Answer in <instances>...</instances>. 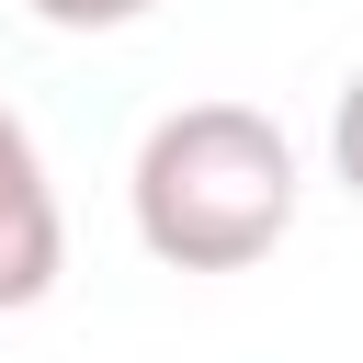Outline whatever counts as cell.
I'll return each mask as SVG.
<instances>
[{"instance_id": "obj_1", "label": "cell", "mask_w": 363, "mask_h": 363, "mask_svg": "<svg viewBox=\"0 0 363 363\" xmlns=\"http://www.w3.org/2000/svg\"><path fill=\"white\" fill-rule=\"evenodd\" d=\"M136 238L170 272H250L295 227V147L261 102H182L136 147Z\"/></svg>"}, {"instance_id": "obj_2", "label": "cell", "mask_w": 363, "mask_h": 363, "mask_svg": "<svg viewBox=\"0 0 363 363\" xmlns=\"http://www.w3.org/2000/svg\"><path fill=\"white\" fill-rule=\"evenodd\" d=\"M68 272V227H57V182L34 125L0 102V306H45V284Z\"/></svg>"}, {"instance_id": "obj_3", "label": "cell", "mask_w": 363, "mask_h": 363, "mask_svg": "<svg viewBox=\"0 0 363 363\" xmlns=\"http://www.w3.org/2000/svg\"><path fill=\"white\" fill-rule=\"evenodd\" d=\"M34 23H57V34H113V23H136V11H159V0H23Z\"/></svg>"}, {"instance_id": "obj_4", "label": "cell", "mask_w": 363, "mask_h": 363, "mask_svg": "<svg viewBox=\"0 0 363 363\" xmlns=\"http://www.w3.org/2000/svg\"><path fill=\"white\" fill-rule=\"evenodd\" d=\"M329 170L352 182V204H363V68L340 79V113H329Z\"/></svg>"}]
</instances>
